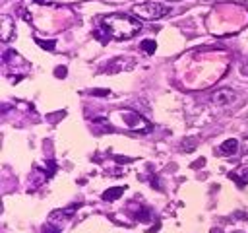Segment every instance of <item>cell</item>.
Segmentation results:
<instances>
[{
    "label": "cell",
    "instance_id": "obj_1",
    "mask_svg": "<svg viewBox=\"0 0 248 233\" xmlns=\"http://www.w3.org/2000/svg\"><path fill=\"white\" fill-rule=\"evenodd\" d=\"M101 27L107 31L108 37L116 41H124V39H132L141 29V21L126 14H108L101 19Z\"/></svg>",
    "mask_w": 248,
    "mask_h": 233
},
{
    "label": "cell",
    "instance_id": "obj_2",
    "mask_svg": "<svg viewBox=\"0 0 248 233\" xmlns=\"http://www.w3.org/2000/svg\"><path fill=\"white\" fill-rule=\"evenodd\" d=\"M108 124L118 130H132V132H147L151 126L149 122L132 109H118L108 115Z\"/></svg>",
    "mask_w": 248,
    "mask_h": 233
},
{
    "label": "cell",
    "instance_id": "obj_3",
    "mask_svg": "<svg viewBox=\"0 0 248 233\" xmlns=\"http://www.w3.org/2000/svg\"><path fill=\"white\" fill-rule=\"evenodd\" d=\"M169 12H170V8H167L165 4H159V2H140L132 8V14L138 19H147V21L159 19V17L167 16Z\"/></svg>",
    "mask_w": 248,
    "mask_h": 233
},
{
    "label": "cell",
    "instance_id": "obj_4",
    "mask_svg": "<svg viewBox=\"0 0 248 233\" xmlns=\"http://www.w3.org/2000/svg\"><path fill=\"white\" fill-rule=\"evenodd\" d=\"M234 99H236V95H234V91L229 89V87H223V89L215 91L213 97H211V101H213L215 105H229V103H232Z\"/></svg>",
    "mask_w": 248,
    "mask_h": 233
},
{
    "label": "cell",
    "instance_id": "obj_5",
    "mask_svg": "<svg viewBox=\"0 0 248 233\" xmlns=\"http://www.w3.org/2000/svg\"><path fill=\"white\" fill-rule=\"evenodd\" d=\"M238 140L236 138H229V140H225L217 150H215V153L217 155H223V157H229V155H234L236 151H238Z\"/></svg>",
    "mask_w": 248,
    "mask_h": 233
},
{
    "label": "cell",
    "instance_id": "obj_6",
    "mask_svg": "<svg viewBox=\"0 0 248 233\" xmlns=\"http://www.w3.org/2000/svg\"><path fill=\"white\" fill-rule=\"evenodd\" d=\"M0 23H2V41H10V37L14 35V19L10 16H2Z\"/></svg>",
    "mask_w": 248,
    "mask_h": 233
},
{
    "label": "cell",
    "instance_id": "obj_7",
    "mask_svg": "<svg viewBox=\"0 0 248 233\" xmlns=\"http://www.w3.org/2000/svg\"><path fill=\"white\" fill-rule=\"evenodd\" d=\"M231 177H232V179H236V181H238V184H246V183H248V165H242L240 169L232 171V173H231Z\"/></svg>",
    "mask_w": 248,
    "mask_h": 233
},
{
    "label": "cell",
    "instance_id": "obj_8",
    "mask_svg": "<svg viewBox=\"0 0 248 233\" xmlns=\"http://www.w3.org/2000/svg\"><path fill=\"white\" fill-rule=\"evenodd\" d=\"M124 192V186H116V188H108V190H105V194H103V200H116V198H120V194Z\"/></svg>",
    "mask_w": 248,
    "mask_h": 233
},
{
    "label": "cell",
    "instance_id": "obj_9",
    "mask_svg": "<svg viewBox=\"0 0 248 233\" xmlns=\"http://www.w3.org/2000/svg\"><path fill=\"white\" fill-rule=\"evenodd\" d=\"M155 49H157V43H155L153 39H145V41H141V50H145V54H153Z\"/></svg>",
    "mask_w": 248,
    "mask_h": 233
},
{
    "label": "cell",
    "instance_id": "obj_10",
    "mask_svg": "<svg viewBox=\"0 0 248 233\" xmlns=\"http://www.w3.org/2000/svg\"><path fill=\"white\" fill-rule=\"evenodd\" d=\"M37 43H39L41 47H45V49H52V47H54V43H52V41H50V43H43L41 39H37Z\"/></svg>",
    "mask_w": 248,
    "mask_h": 233
},
{
    "label": "cell",
    "instance_id": "obj_11",
    "mask_svg": "<svg viewBox=\"0 0 248 233\" xmlns=\"http://www.w3.org/2000/svg\"><path fill=\"white\" fill-rule=\"evenodd\" d=\"M242 151H244V153H248V136L244 138V144H242Z\"/></svg>",
    "mask_w": 248,
    "mask_h": 233
},
{
    "label": "cell",
    "instance_id": "obj_12",
    "mask_svg": "<svg viewBox=\"0 0 248 233\" xmlns=\"http://www.w3.org/2000/svg\"><path fill=\"white\" fill-rule=\"evenodd\" d=\"M56 70H58V72H56V76H66V68H62V66H60V68H56Z\"/></svg>",
    "mask_w": 248,
    "mask_h": 233
},
{
    "label": "cell",
    "instance_id": "obj_13",
    "mask_svg": "<svg viewBox=\"0 0 248 233\" xmlns=\"http://www.w3.org/2000/svg\"><path fill=\"white\" fill-rule=\"evenodd\" d=\"M170 2H180V0H170Z\"/></svg>",
    "mask_w": 248,
    "mask_h": 233
},
{
    "label": "cell",
    "instance_id": "obj_14",
    "mask_svg": "<svg viewBox=\"0 0 248 233\" xmlns=\"http://www.w3.org/2000/svg\"><path fill=\"white\" fill-rule=\"evenodd\" d=\"M244 2H248V0H244Z\"/></svg>",
    "mask_w": 248,
    "mask_h": 233
}]
</instances>
